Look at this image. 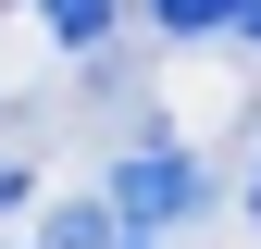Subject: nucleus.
I'll list each match as a JSON object with an SVG mask.
<instances>
[{
	"mask_svg": "<svg viewBox=\"0 0 261 249\" xmlns=\"http://www.w3.org/2000/svg\"><path fill=\"white\" fill-rule=\"evenodd\" d=\"M249 200H261V175H249Z\"/></svg>",
	"mask_w": 261,
	"mask_h": 249,
	"instance_id": "obj_5",
	"label": "nucleus"
},
{
	"mask_svg": "<svg viewBox=\"0 0 261 249\" xmlns=\"http://www.w3.org/2000/svg\"><path fill=\"white\" fill-rule=\"evenodd\" d=\"M224 38H249V50H261V0H237V25H224Z\"/></svg>",
	"mask_w": 261,
	"mask_h": 249,
	"instance_id": "obj_4",
	"label": "nucleus"
},
{
	"mask_svg": "<svg viewBox=\"0 0 261 249\" xmlns=\"http://www.w3.org/2000/svg\"><path fill=\"white\" fill-rule=\"evenodd\" d=\"M137 249H149V237H137Z\"/></svg>",
	"mask_w": 261,
	"mask_h": 249,
	"instance_id": "obj_6",
	"label": "nucleus"
},
{
	"mask_svg": "<svg viewBox=\"0 0 261 249\" xmlns=\"http://www.w3.org/2000/svg\"><path fill=\"white\" fill-rule=\"evenodd\" d=\"M149 25H162V38H224L237 0H149Z\"/></svg>",
	"mask_w": 261,
	"mask_h": 249,
	"instance_id": "obj_3",
	"label": "nucleus"
},
{
	"mask_svg": "<svg viewBox=\"0 0 261 249\" xmlns=\"http://www.w3.org/2000/svg\"><path fill=\"white\" fill-rule=\"evenodd\" d=\"M199 162H187V150H124V162H112V212H124V225H137V237H162V225H187V212H199Z\"/></svg>",
	"mask_w": 261,
	"mask_h": 249,
	"instance_id": "obj_1",
	"label": "nucleus"
},
{
	"mask_svg": "<svg viewBox=\"0 0 261 249\" xmlns=\"http://www.w3.org/2000/svg\"><path fill=\"white\" fill-rule=\"evenodd\" d=\"M38 25H50V50H100L112 38V0H38Z\"/></svg>",
	"mask_w": 261,
	"mask_h": 249,
	"instance_id": "obj_2",
	"label": "nucleus"
}]
</instances>
